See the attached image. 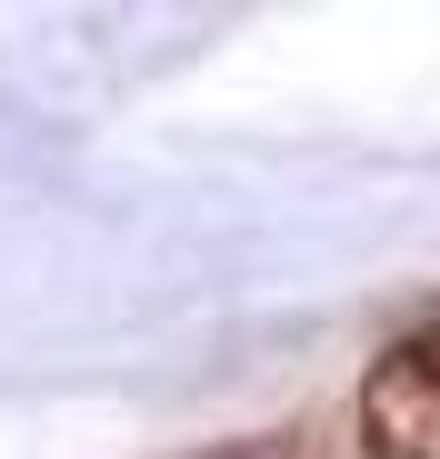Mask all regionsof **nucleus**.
<instances>
[{
  "label": "nucleus",
  "mask_w": 440,
  "mask_h": 459,
  "mask_svg": "<svg viewBox=\"0 0 440 459\" xmlns=\"http://www.w3.org/2000/svg\"><path fill=\"white\" fill-rule=\"evenodd\" d=\"M360 439H371V459H440V320L371 359V379H360Z\"/></svg>",
  "instance_id": "obj_1"
}]
</instances>
